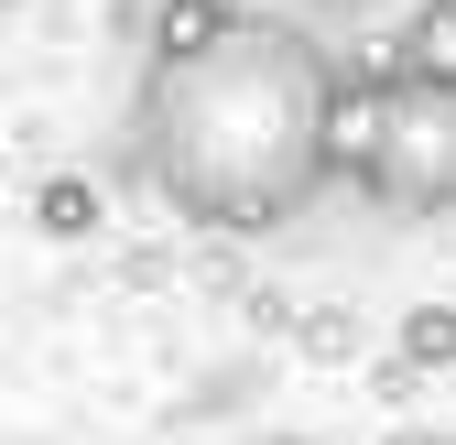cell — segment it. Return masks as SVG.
<instances>
[{
	"mask_svg": "<svg viewBox=\"0 0 456 445\" xmlns=\"http://www.w3.org/2000/svg\"><path fill=\"white\" fill-rule=\"evenodd\" d=\"M326 77L337 54L282 12H228L196 54L142 66L131 163L142 185L217 239H272L326 185Z\"/></svg>",
	"mask_w": 456,
	"mask_h": 445,
	"instance_id": "cell-1",
	"label": "cell"
},
{
	"mask_svg": "<svg viewBox=\"0 0 456 445\" xmlns=\"http://www.w3.org/2000/svg\"><path fill=\"white\" fill-rule=\"evenodd\" d=\"M370 206L391 217H445L456 196V87H424L391 66V109H380V152H370Z\"/></svg>",
	"mask_w": 456,
	"mask_h": 445,
	"instance_id": "cell-2",
	"label": "cell"
},
{
	"mask_svg": "<svg viewBox=\"0 0 456 445\" xmlns=\"http://www.w3.org/2000/svg\"><path fill=\"white\" fill-rule=\"evenodd\" d=\"M391 66L424 77V87H456V0H413L403 44H391Z\"/></svg>",
	"mask_w": 456,
	"mask_h": 445,
	"instance_id": "cell-3",
	"label": "cell"
},
{
	"mask_svg": "<svg viewBox=\"0 0 456 445\" xmlns=\"http://www.w3.org/2000/svg\"><path fill=\"white\" fill-rule=\"evenodd\" d=\"M228 12H240V0H163V12H152V44H142V66H175V54H196Z\"/></svg>",
	"mask_w": 456,
	"mask_h": 445,
	"instance_id": "cell-4",
	"label": "cell"
},
{
	"mask_svg": "<svg viewBox=\"0 0 456 445\" xmlns=\"http://www.w3.org/2000/svg\"><path fill=\"white\" fill-rule=\"evenodd\" d=\"M33 229L44 239H87L98 229V174H44L33 185Z\"/></svg>",
	"mask_w": 456,
	"mask_h": 445,
	"instance_id": "cell-5",
	"label": "cell"
},
{
	"mask_svg": "<svg viewBox=\"0 0 456 445\" xmlns=\"http://www.w3.org/2000/svg\"><path fill=\"white\" fill-rule=\"evenodd\" d=\"M445 348H456L445 304H413V315H403V359H413V369H445Z\"/></svg>",
	"mask_w": 456,
	"mask_h": 445,
	"instance_id": "cell-6",
	"label": "cell"
},
{
	"mask_svg": "<svg viewBox=\"0 0 456 445\" xmlns=\"http://www.w3.org/2000/svg\"><path fill=\"white\" fill-rule=\"evenodd\" d=\"M315 12H370V0H315Z\"/></svg>",
	"mask_w": 456,
	"mask_h": 445,
	"instance_id": "cell-7",
	"label": "cell"
},
{
	"mask_svg": "<svg viewBox=\"0 0 456 445\" xmlns=\"http://www.w3.org/2000/svg\"><path fill=\"white\" fill-rule=\"evenodd\" d=\"M272 445H315V434H272Z\"/></svg>",
	"mask_w": 456,
	"mask_h": 445,
	"instance_id": "cell-8",
	"label": "cell"
},
{
	"mask_svg": "<svg viewBox=\"0 0 456 445\" xmlns=\"http://www.w3.org/2000/svg\"><path fill=\"white\" fill-rule=\"evenodd\" d=\"M0 12H12V0H0Z\"/></svg>",
	"mask_w": 456,
	"mask_h": 445,
	"instance_id": "cell-9",
	"label": "cell"
}]
</instances>
